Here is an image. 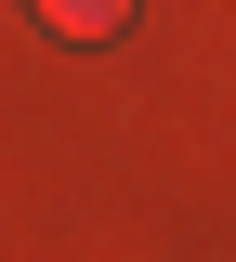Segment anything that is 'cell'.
Segmentation results:
<instances>
[{
	"label": "cell",
	"instance_id": "cell-1",
	"mask_svg": "<svg viewBox=\"0 0 236 262\" xmlns=\"http://www.w3.org/2000/svg\"><path fill=\"white\" fill-rule=\"evenodd\" d=\"M39 27H66V39H105V27H132V0H27Z\"/></svg>",
	"mask_w": 236,
	"mask_h": 262
}]
</instances>
